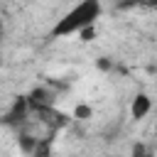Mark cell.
<instances>
[{"mask_svg":"<svg viewBox=\"0 0 157 157\" xmlns=\"http://www.w3.org/2000/svg\"><path fill=\"white\" fill-rule=\"evenodd\" d=\"M150 110H152V98L147 93H135L130 101V118L142 120L145 115H150Z\"/></svg>","mask_w":157,"mask_h":157,"instance_id":"obj_2","label":"cell"},{"mask_svg":"<svg viewBox=\"0 0 157 157\" xmlns=\"http://www.w3.org/2000/svg\"><path fill=\"white\" fill-rule=\"evenodd\" d=\"M101 12L103 7L96 0L78 2L56 20V25L52 27V37H81L96 27V20L101 17Z\"/></svg>","mask_w":157,"mask_h":157,"instance_id":"obj_1","label":"cell"}]
</instances>
